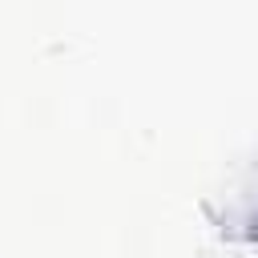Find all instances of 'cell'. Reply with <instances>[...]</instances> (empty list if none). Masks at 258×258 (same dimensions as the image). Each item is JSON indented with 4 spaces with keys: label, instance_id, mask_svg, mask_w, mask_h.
I'll list each match as a JSON object with an SVG mask.
<instances>
[{
    "label": "cell",
    "instance_id": "obj_1",
    "mask_svg": "<svg viewBox=\"0 0 258 258\" xmlns=\"http://www.w3.org/2000/svg\"><path fill=\"white\" fill-rule=\"evenodd\" d=\"M202 218L226 246L258 250V157L238 161L202 194Z\"/></svg>",
    "mask_w": 258,
    "mask_h": 258
}]
</instances>
